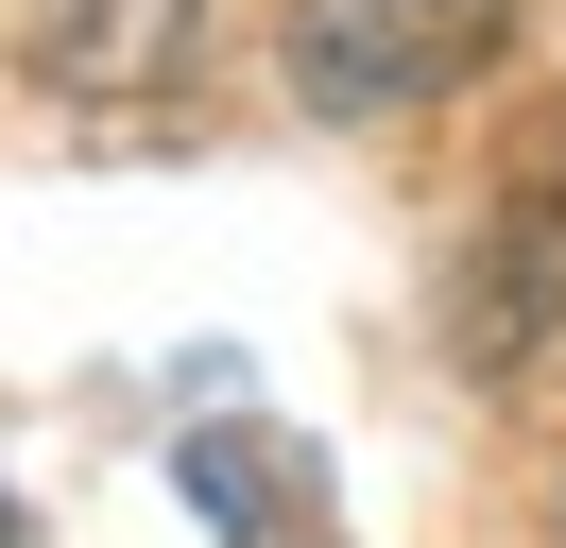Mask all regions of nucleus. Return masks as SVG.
<instances>
[{"mask_svg":"<svg viewBox=\"0 0 566 548\" xmlns=\"http://www.w3.org/2000/svg\"><path fill=\"white\" fill-rule=\"evenodd\" d=\"M515 0H292L275 18V68L310 120H412V103L481 86Z\"/></svg>","mask_w":566,"mask_h":548,"instance_id":"obj_1","label":"nucleus"},{"mask_svg":"<svg viewBox=\"0 0 566 548\" xmlns=\"http://www.w3.org/2000/svg\"><path fill=\"white\" fill-rule=\"evenodd\" d=\"M0 548H18V497H0Z\"/></svg>","mask_w":566,"mask_h":548,"instance_id":"obj_2","label":"nucleus"}]
</instances>
